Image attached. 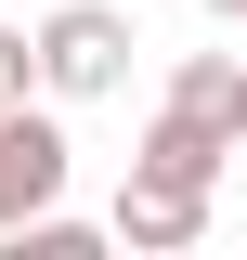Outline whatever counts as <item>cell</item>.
I'll return each mask as SVG.
<instances>
[{
  "label": "cell",
  "mask_w": 247,
  "mask_h": 260,
  "mask_svg": "<svg viewBox=\"0 0 247 260\" xmlns=\"http://www.w3.org/2000/svg\"><path fill=\"white\" fill-rule=\"evenodd\" d=\"M39 91L52 104H104V91H130V52H143V26H130L117 0H65V13H39Z\"/></svg>",
  "instance_id": "6da1fadb"
},
{
  "label": "cell",
  "mask_w": 247,
  "mask_h": 260,
  "mask_svg": "<svg viewBox=\"0 0 247 260\" xmlns=\"http://www.w3.org/2000/svg\"><path fill=\"white\" fill-rule=\"evenodd\" d=\"M65 169H78L65 104H52V91L0 104V234H13V221H39V208H65Z\"/></svg>",
  "instance_id": "7a4b0ae2"
},
{
  "label": "cell",
  "mask_w": 247,
  "mask_h": 260,
  "mask_svg": "<svg viewBox=\"0 0 247 260\" xmlns=\"http://www.w3.org/2000/svg\"><path fill=\"white\" fill-rule=\"evenodd\" d=\"M130 169H143V182H182V195H221L234 143H221L208 117H182V104H156V117H143V143H130Z\"/></svg>",
  "instance_id": "3957f363"
},
{
  "label": "cell",
  "mask_w": 247,
  "mask_h": 260,
  "mask_svg": "<svg viewBox=\"0 0 247 260\" xmlns=\"http://www.w3.org/2000/svg\"><path fill=\"white\" fill-rule=\"evenodd\" d=\"M104 234H117V247H143V260H182L195 234H208V195L143 182V169H130V182H117V221H104Z\"/></svg>",
  "instance_id": "277c9868"
},
{
  "label": "cell",
  "mask_w": 247,
  "mask_h": 260,
  "mask_svg": "<svg viewBox=\"0 0 247 260\" xmlns=\"http://www.w3.org/2000/svg\"><path fill=\"white\" fill-rule=\"evenodd\" d=\"M169 104L208 117L221 143H247V65H234V52H182V65H169Z\"/></svg>",
  "instance_id": "5b68a950"
},
{
  "label": "cell",
  "mask_w": 247,
  "mask_h": 260,
  "mask_svg": "<svg viewBox=\"0 0 247 260\" xmlns=\"http://www.w3.org/2000/svg\"><path fill=\"white\" fill-rule=\"evenodd\" d=\"M0 247H13V260H91V247H117V234H104V221H65V208H39V221H13Z\"/></svg>",
  "instance_id": "8992f818"
},
{
  "label": "cell",
  "mask_w": 247,
  "mask_h": 260,
  "mask_svg": "<svg viewBox=\"0 0 247 260\" xmlns=\"http://www.w3.org/2000/svg\"><path fill=\"white\" fill-rule=\"evenodd\" d=\"M26 91H39V39H26V26H0V104H26Z\"/></svg>",
  "instance_id": "52a82bcc"
},
{
  "label": "cell",
  "mask_w": 247,
  "mask_h": 260,
  "mask_svg": "<svg viewBox=\"0 0 247 260\" xmlns=\"http://www.w3.org/2000/svg\"><path fill=\"white\" fill-rule=\"evenodd\" d=\"M195 13H221V26H247V0H195Z\"/></svg>",
  "instance_id": "ba28073f"
}]
</instances>
